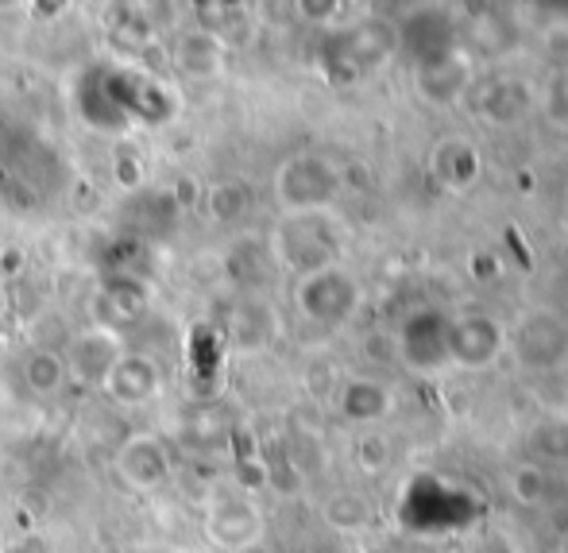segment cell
<instances>
[{
	"mask_svg": "<svg viewBox=\"0 0 568 553\" xmlns=\"http://www.w3.org/2000/svg\"><path fill=\"white\" fill-rule=\"evenodd\" d=\"M124 336H120L116 325H93V330H82L67 341V352H62V364H67V380L78 383V388H105L109 372L124 360Z\"/></svg>",
	"mask_w": 568,
	"mask_h": 553,
	"instance_id": "1",
	"label": "cell"
},
{
	"mask_svg": "<svg viewBox=\"0 0 568 553\" xmlns=\"http://www.w3.org/2000/svg\"><path fill=\"white\" fill-rule=\"evenodd\" d=\"M298 306L306 310L314 322L333 325V322H341V318H348V310L356 306V286H352V279L337 268L310 271L298 286Z\"/></svg>",
	"mask_w": 568,
	"mask_h": 553,
	"instance_id": "2",
	"label": "cell"
},
{
	"mask_svg": "<svg viewBox=\"0 0 568 553\" xmlns=\"http://www.w3.org/2000/svg\"><path fill=\"white\" fill-rule=\"evenodd\" d=\"M116 476L135 492H151V487H159L171 476V453H166V445L159 438H128L116 453Z\"/></svg>",
	"mask_w": 568,
	"mask_h": 553,
	"instance_id": "3",
	"label": "cell"
},
{
	"mask_svg": "<svg viewBox=\"0 0 568 553\" xmlns=\"http://www.w3.org/2000/svg\"><path fill=\"white\" fill-rule=\"evenodd\" d=\"M260 531H263L260 511L252 503L225 500L205 515V534L221 550H247L252 542H260Z\"/></svg>",
	"mask_w": 568,
	"mask_h": 553,
	"instance_id": "4",
	"label": "cell"
},
{
	"mask_svg": "<svg viewBox=\"0 0 568 553\" xmlns=\"http://www.w3.org/2000/svg\"><path fill=\"white\" fill-rule=\"evenodd\" d=\"M510 349L523 356L526 368H557V364H565V356H568V325L554 314L549 333L541 336L538 325H534V310H530V314L518 322V330L510 333Z\"/></svg>",
	"mask_w": 568,
	"mask_h": 553,
	"instance_id": "5",
	"label": "cell"
},
{
	"mask_svg": "<svg viewBox=\"0 0 568 553\" xmlns=\"http://www.w3.org/2000/svg\"><path fill=\"white\" fill-rule=\"evenodd\" d=\"M159 388H163V375H159L155 360L128 356V352H124V360H120L113 372H109V380H105L109 395H113L116 403H128V406L148 403L151 395H159Z\"/></svg>",
	"mask_w": 568,
	"mask_h": 553,
	"instance_id": "6",
	"label": "cell"
},
{
	"mask_svg": "<svg viewBox=\"0 0 568 553\" xmlns=\"http://www.w3.org/2000/svg\"><path fill=\"white\" fill-rule=\"evenodd\" d=\"M225 67V43L213 31H194L179 47V70L186 78H213Z\"/></svg>",
	"mask_w": 568,
	"mask_h": 553,
	"instance_id": "7",
	"label": "cell"
},
{
	"mask_svg": "<svg viewBox=\"0 0 568 553\" xmlns=\"http://www.w3.org/2000/svg\"><path fill=\"white\" fill-rule=\"evenodd\" d=\"M23 380H28V388L36 391V395H54V391L67 388V364H62L59 352L51 349H36L28 356V364H23Z\"/></svg>",
	"mask_w": 568,
	"mask_h": 553,
	"instance_id": "8",
	"label": "cell"
},
{
	"mask_svg": "<svg viewBox=\"0 0 568 553\" xmlns=\"http://www.w3.org/2000/svg\"><path fill=\"white\" fill-rule=\"evenodd\" d=\"M0 314H4V291H0Z\"/></svg>",
	"mask_w": 568,
	"mask_h": 553,
	"instance_id": "9",
	"label": "cell"
}]
</instances>
